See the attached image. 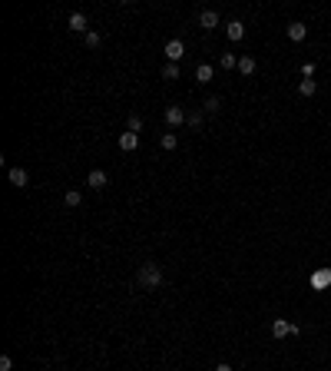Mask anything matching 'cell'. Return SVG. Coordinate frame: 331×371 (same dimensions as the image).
Returning a JSON list of instances; mask_svg holds the SVG:
<instances>
[{
	"label": "cell",
	"mask_w": 331,
	"mask_h": 371,
	"mask_svg": "<svg viewBox=\"0 0 331 371\" xmlns=\"http://www.w3.org/2000/svg\"><path fill=\"white\" fill-rule=\"evenodd\" d=\"M272 335H275V338H285V335H301V328L295 325V321L275 318V321H272Z\"/></svg>",
	"instance_id": "2"
},
{
	"label": "cell",
	"mask_w": 331,
	"mask_h": 371,
	"mask_svg": "<svg viewBox=\"0 0 331 371\" xmlns=\"http://www.w3.org/2000/svg\"><path fill=\"white\" fill-rule=\"evenodd\" d=\"M106 183H109V176L103 169H90V176H86V186L90 189H96V192H100V189H106Z\"/></svg>",
	"instance_id": "6"
},
{
	"label": "cell",
	"mask_w": 331,
	"mask_h": 371,
	"mask_svg": "<svg viewBox=\"0 0 331 371\" xmlns=\"http://www.w3.org/2000/svg\"><path fill=\"white\" fill-rule=\"evenodd\" d=\"M7 176H10V183L17 186V189H27V183H30V172H27L24 166H10V169H7Z\"/></svg>",
	"instance_id": "4"
},
{
	"label": "cell",
	"mask_w": 331,
	"mask_h": 371,
	"mask_svg": "<svg viewBox=\"0 0 331 371\" xmlns=\"http://www.w3.org/2000/svg\"><path fill=\"white\" fill-rule=\"evenodd\" d=\"M136 285H139V289H146V292L159 289V285H163V269H159L156 262L139 265V269H136Z\"/></svg>",
	"instance_id": "1"
},
{
	"label": "cell",
	"mask_w": 331,
	"mask_h": 371,
	"mask_svg": "<svg viewBox=\"0 0 331 371\" xmlns=\"http://www.w3.org/2000/svg\"><path fill=\"white\" fill-rule=\"evenodd\" d=\"M219 67L222 70H232V67L238 70V57H235V53H222V57H219Z\"/></svg>",
	"instance_id": "17"
},
{
	"label": "cell",
	"mask_w": 331,
	"mask_h": 371,
	"mask_svg": "<svg viewBox=\"0 0 331 371\" xmlns=\"http://www.w3.org/2000/svg\"><path fill=\"white\" fill-rule=\"evenodd\" d=\"M212 76H215L212 63H199V67H195V80H199V83H212Z\"/></svg>",
	"instance_id": "12"
},
{
	"label": "cell",
	"mask_w": 331,
	"mask_h": 371,
	"mask_svg": "<svg viewBox=\"0 0 331 371\" xmlns=\"http://www.w3.org/2000/svg\"><path fill=\"white\" fill-rule=\"evenodd\" d=\"M159 146H163V149H175V146H179V136H175V133H163Z\"/></svg>",
	"instance_id": "18"
},
{
	"label": "cell",
	"mask_w": 331,
	"mask_h": 371,
	"mask_svg": "<svg viewBox=\"0 0 331 371\" xmlns=\"http://www.w3.org/2000/svg\"><path fill=\"white\" fill-rule=\"evenodd\" d=\"M298 93L301 96H315V93H318V83H315V80H301L298 83Z\"/></svg>",
	"instance_id": "15"
},
{
	"label": "cell",
	"mask_w": 331,
	"mask_h": 371,
	"mask_svg": "<svg viewBox=\"0 0 331 371\" xmlns=\"http://www.w3.org/2000/svg\"><path fill=\"white\" fill-rule=\"evenodd\" d=\"M0 371H13V358L10 355H0Z\"/></svg>",
	"instance_id": "24"
},
{
	"label": "cell",
	"mask_w": 331,
	"mask_h": 371,
	"mask_svg": "<svg viewBox=\"0 0 331 371\" xmlns=\"http://www.w3.org/2000/svg\"><path fill=\"white\" fill-rule=\"evenodd\" d=\"M116 143H119V149H123V152H133V149H139V133H129V129H126V133H119Z\"/></svg>",
	"instance_id": "5"
},
{
	"label": "cell",
	"mask_w": 331,
	"mask_h": 371,
	"mask_svg": "<svg viewBox=\"0 0 331 371\" xmlns=\"http://www.w3.org/2000/svg\"><path fill=\"white\" fill-rule=\"evenodd\" d=\"M225 37H229L232 43H238V40L245 37V24L242 20H229V24H225Z\"/></svg>",
	"instance_id": "8"
},
{
	"label": "cell",
	"mask_w": 331,
	"mask_h": 371,
	"mask_svg": "<svg viewBox=\"0 0 331 371\" xmlns=\"http://www.w3.org/2000/svg\"><path fill=\"white\" fill-rule=\"evenodd\" d=\"M328 285H331V269L312 272V289H328Z\"/></svg>",
	"instance_id": "11"
},
{
	"label": "cell",
	"mask_w": 331,
	"mask_h": 371,
	"mask_svg": "<svg viewBox=\"0 0 331 371\" xmlns=\"http://www.w3.org/2000/svg\"><path fill=\"white\" fill-rule=\"evenodd\" d=\"M63 202H67V206H70V209H76V206H80V202H83V195H80V192H76V189H70V192H67V195H63Z\"/></svg>",
	"instance_id": "21"
},
{
	"label": "cell",
	"mask_w": 331,
	"mask_h": 371,
	"mask_svg": "<svg viewBox=\"0 0 331 371\" xmlns=\"http://www.w3.org/2000/svg\"><path fill=\"white\" fill-rule=\"evenodd\" d=\"M215 371H232V365H229V361H219V365H215Z\"/></svg>",
	"instance_id": "25"
},
{
	"label": "cell",
	"mask_w": 331,
	"mask_h": 371,
	"mask_svg": "<svg viewBox=\"0 0 331 371\" xmlns=\"http://www.w3.org/2000/svg\"><path fill=\"white\" fill-rule=\"evenodd\" d=\"M238 73H255V57H238Z\"/></svg>",
	"instance_id": "14"
},
{
	"label": "cell",
	"mask_w": 331,
	"mask_h": 371,
	"mask_svg": "<svg viewBox=\"0 0 331 371\" xmlns=\"http://www.w3.org/2000/svg\"><path fill=\"white\" fill-rule=\"evenodd\" d=\"M186 123L192 126V129H199V126H202V110H192V113H186Z\"/></svg>",
	"instance_id": "22"
},
{
	"label": "cell",
	"mask_w": 331,
	"mask_h": 371,
	"mask_svg": "<svg viewBox=\"0 0 331 371\" xmlns=\"http://www.w3.org/2000/svg\"><path fill=\"white\" fill-rule=\"evenodd\" d=\"M166 123L172 126V129H175V126H182V123H186V110H182V106H166Z\"/></svg>",
	"instance_id": "9"
},
{
	"label": "cell",
	"mask_w": 331,
	"mask_h": 371,
	"mask_svg": "<svg viewBox=\"0 0 331 371\" xmlns=\"http://www.w3.org/2000/svg\"><path fill=\"white\" fill-rule=\"evenodd\" d=\"M219 110H222V100H219V96H209V100L202 103V113H219Z\"/></svg>",
	"instance_id": "16"
},
{
	"label": "cell",
	"mask_w": 331,
	"mask_h": 371,
	"mask_svg": "<svg viewBox=\"0 0 331 371\" xmlns=\"http://www.w3.org/2000/svg\"><path fill=\"white\" fill-rule=\"evenodd\" d=\"M285 33H288V40H292V43H301V40L308 37V27L295 20V24H288V30H285Z\"/></svg>",
	"instance_id": "10"
},
{
	"label": "cell",
	"mask_w": 331,
	"mask_h": 371,
	"mask_svg": "<svg viewBox=\"0 0 331 371\" xmlns=\"http://www.w3.org/2000/svg\"><path fill=\"white\" fill-rule=\"evenodd\" d=\"M86 27H90V20H86V13H80V10H76V13H70V30H73V33H83V37H86Z\"/></svg>",
	"instance_id": "7"
},
{
	"label": "cell",
	"mask_w": 331,
	"mask_h": 371,
	"mask_svg": "<svg viewBox=\"0 0 331 371\" xmlns=\"http://www.w3.org/2000/svg\"><path fill=\"white\" fill-rule=\"evenodd\" d=\"M126 129H129V133H139V129H143V116H139V113H129V120H126Z\"/></svg>",
	"instance_id": "19"
},
{
	"label": "cell",
	"mask_w": 331,
	"mask_h": 371,
	"mask_svg": "<svg viewBox=\"0 0 331 371\" xmlns=\"http://www.w3.org/2000/svg\"><path fill=\"white\" fill-rule=\"evenodd\" d=\"M83 43H86L90 50H93V47H100V43H103V37H100V33H96V30H90L86 37H83Z\"/></svg>",
	"instance_id": "23"
},
{
	"label": "cell",
	"mask_w": 331,
	"mask_h": 371,
	"mask_svg": "<svg viewBox=\"0 0 331 371\" xmlns=\"http://www.w3.org/2000/svg\"><path fill=\"white\" fill-rule=\"evenodd\" d=\"M163 53H166L169 63H179L182 57H186V47H182V40H169V43L163 47Z\"/></svg>",
	"instance_id": "3"
},
{
	"label": "cell",
	"mask_w": 331,
	"mask_h": 371,
	"mask_svg": "<svg viewBox=\"0 0 331 371\" xmlns=\"http://www.w3.org/2000/svg\"><path fill=\"white\" fill-rule=\"evenodd\" d=\"M163 80H179V63H166L163 67Z\"/></svg>",
	"instance_id": "20"
},
{
	"label": "cell",
	"mask_w": 331,
	"mask_h": 371,
	"mask_svg": "<svg viewBox=\"0 0 331 371\" xmlns=\"http://www.w3.org/2000/svg\"><path fill=\"white\" fill-rule=\"evenodd\" d=\"M199 24L206 27V30H215V27H219V13H215V10H202L199 13Z\"/></svg>",
	"instance_id": "13"
}]
</instances>
